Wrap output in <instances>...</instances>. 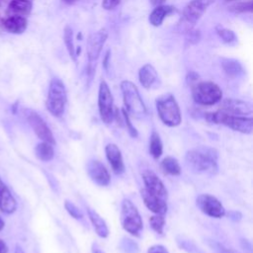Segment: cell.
Returning a JSON list of instances; mask_svg holds the SVG:
<instances>
[{"label": "cell", "instance_id": "1", "mask_svg": "<svg viewBox=\"0 0 253 253\" xmlns=\"http://www.w3.org/2000/svg\"><path fill=\"white\" fill-rule=\"evenodd\" d=\"M142 180L144 187L140 193L146 208L155 214L166 213L168 193L163 182L151 170L142 173Z\"/></svg>", "mask_w": 253, "mask_h": 253}, {"label": "cell", "instance_id": "2", "mask_svg": "<svg viewBox=\"0 0 253 253\" xmlns=\"http://www.w3.org/2000/svg\"><path fill=\"white\" fill-rule=\"evenodd\" d=\"M217 159V151L210 146H198L190 149L185 156L188 168L197 174H215L218 170Z\"/></svg>", "mask_w": 253, "mask_h": 253}, {"label": "cell", "instance_id": "3", "mask_svg": "<svg viewBox=\"0 0 253 253\" xmlns=\"http://www.w3.org/2000/svg\"><path fill=\"white\" fill-rule=\"evenodd\" d=\"M156 109L162 123L168 126H177L181 124V112L175 97L170 94L159 96L156 101Z\"/></svg>", "mask_w": 253, "mask_h": 253}, {"label": "cell", "instance_id": "4", "mask_svg": "<svg viewBox=\"0 0 253 253\" xmlns=\"http://www.w3.org/2000/svg\"><path fill=\"white\" fill-rule=\"evenodd\" d=\"M206 119L214 124H221L235 131L242 133H251L253 128V119L252 117H241L234 116L217 110L213 113H209L206 115Z\"/></svg>", "mask_w": 253, "mask_h": 253}, {"label": "cell", "instance_id": "5", "mask_svg": "<svg viewBox=\"0 0 253 253\" xmlns=\"http://www.w3.org/2000/svg\"><path fill=\"white\" fill-rule=\"evenodd\" d=\"M67 103V93L64 83L59 78H52L49 82L46 109L54 117H60L65 110Z\"/></svg>", "mask_w": 253, "mask_h": 253}, {"label": "cell", "instance_id": "6", "mask_svg": "<svg viewBox=\"0 0 253 253\" xmlns=\"http://www.w3.org/2000/svg\"><path fill=\"white\" fill-rule=\"evenodd\" d=\"M192 97L200 105L211 106L221 100L222 91L217 84L211 81H200L193 84Z\"/></svg>", "mask_w": 253, "mask_h": 253}, {"label": "cell", "instance_id": "7", "mask_svg": "<svg viewBox=\"0 0 253 253\" xmlns=\"http://www.w3.org/2000/svg\"><path fill=\"white\" fill-rule=\"evenodd\" d=\"M121 90L126 111L137 118L144 117L146 115V107L140 97L137 87L131 81L124 80L121 83Z\"/></svg>", "mask_w": 253, "mask_h": 253}, {"label": "cell", "instance_id": "8", "mask_svg": "<svg viewBox=\"0 0 253 253\" xmlns=\"http://www.w3.org/2000/svg\"><path fill=\"white\" fill-rule=\"evenodd\" d=\"M121 222L123 228L134 236H138L142 229L141 216L135 206L128 199H124L122 202Z\"/></svg>", "mask_w": 253, "mask_h": 253}, {"label": "cell", "instance_id": "9", "mask_svg": "<svg viewBox=\"0 0 253 253\" xmlns=\"http://www.w3.org/2000/svg\"><path fill=\"white\" fill-rule=\"evenodd\" d=\"M98 108L101 120L105 124H111L115 119L114 99L108 84L103 80L99 86Z\"/></svg>", "mask_w": 253, "mask_h": 253}, {"label": "cell", "instance_id": "10", "mask_svg": "<svg viewBox=\"0 0 253 253\" xmlns=\"http://www.w3.org/2000/svg\"><path fill=\"white\" fill-rule=\"evenodd\" d=\"M25 116L28 123L30 124V126H32L33 130L39 138H41L42 141H46L51 144L55 143L51 130L47 126L44 120L37 112L33 110H25Z\"/></svg>", "mask_w": 253, "mask_h": 253}, {"label": "cell", "instance_id": "11", "mask_svg": "<svg viewBox=\"0 0 253 253\" xmlns=\"http://www.w3.org/2000/svg\"><path fill=\"white\" fill-rule=\"evenodd\" d=\"M196 205L202 212L209 216L220 218L225 214L223 206L214 196L209 194H201L196 199Z\"/></svg>", "mask_w": 253, "mask_h": 253}, {"label": "cell", "instance_id": "12", "mask_svg": "<svg viewBox=\"0 0 253 253\" xmlns=\"http://www.w3.org/2000/svg\"><path fill=\"white\" fill-rule=\"evenodd\" d=\"M107 38H108V32L106 29H101L93 33L92 35H90V37L88 38L86 50H87L89 66H92L99 58V55L107 41Z\"/></svg>", "mask_w": 253, "mask_h": 253}, {"label": "cell", "instance_id": "13", "mask_svg": "<svg viewBox=\"0 0 253 253\" xmlns=\"http://www.w3.org/2000/svg\"><path fill=\"white\" fill-rule=\"evenodd\" d=\"M213 3V0H192L183 10V19L189 24H196Z\"/></svg>", "mask_w": 253, "mask_h": 253}, {"label": "cell", "instance_id": "14", "mask_svg": "<svg viewBox=\"0 0 253 253\" xmlns=\"http://www.w3.org/2000/svg\"><path fill=\"white\" fill-rule=\"evenodd\" d=\"M218 110L234 116L252 117V106L249 103L238 99L223 100Z\"/></svg>", "mask_w": 253, "mask_h": 253}, {"label": "cell", "instance_id": "15", "mask_svg": "<svg viewBox=\"0 0 253 253\" xmlns=\"http://www.w3.org/2000/svg\"><path fill=\"white\" fill-rule=\"evenodd\" d=\"M87 173L91 180L100 186H107L111 177L103 163L98 160H90L87 164Z\"/></svg>", "mask_w": 253, "mask_h": 253}, {"label": "cell", "instance_id": "16", "mask_svg": "<svg viewBox=\"0 0 253 253\" xmlns=\"http://www.w3.org/2000/svg\"><path fill=\"white\" fill-rule=\"evenodd\" d=\"M105 152L109 163L113 171L116 174H122L125 172V164L120 148L115 143H109L105 147Z\"/></svg>", "mask_w": 253, "mask_h": 253}, {"label": "cell", "instance_id": "17", "mask_svg": "<svg viewBox=\"0 0 253 253\" xmlns=\"http://www.w3.org/2000/svg\"><path fill=\"white\" fill-rule=\"evenodd\" d=\"M17 209V202L8 187L0 179V210L5 213H13Z\"/></svg>", "mask_w": 253, "mask_h": 253}, {"label": "cell", "instance_id": "18", "mask_svg": "<svg viewBox=\"0 0 253 253\" xmlns=\"http://www.w3.org/2000/svg\"><path fill=\"white\" fill-rule=\"evenodd\" d=\"M3 26L9 33L19 35L26 31L28 27V21L24 16L10 15L3 20Z\"/></svg>", "mask_w": 253, "mask_h": 253}, {"label": "cell", "instance_id": "19", "mask_svg": "<svg viewBox=\"0 0 253 253\" xmlns=\"http://www.w3.org/2000/svg\"><path fill=\"white\" fill-rule=\"evenodd\" d=\"M176 12V8L171 5H159L155 6L153 11L150 13L148 17L149 23L154 27H159L163 23L164 19L169 15Z\"/></svg>", "mask_w": 253, "mask_h": 253}, {"label": "cell", "instance_id": "20", "mask_svg": "<svg viewBox=\"0 0 253 253\" xmlns=\"http://www.w3.org/2000/svg\"><path fill=\"white\" fill-rule=\"evenodd\" d=\"M138 79L142 87H144L145 89H149L157 81L158 75L155 68L150 63H146L142 67H140L138 71Z\"/></svg>", "mask_w": 253, "mask_h": 253}, {"label": "cell", "instance_id": "21", "mask_svg": "<svg viewBox=\"0 0 253 253\" xmlns=\"http://www.w3.org/2000/svg\"><path fill=\"white\" fill-rule=\"evenodd\" d=\"M87 212H88V216L91 220V223L94 226L96 233L102 238L108 237L109 228H108L105 220L100 216V214L92 209H87Z\"/></svg>", "mask_w": 253, "mask_h": 253}, {"label": "cell", "instance_id": "22", "mask_svg": "<svg viewBox=\"0 0 253 253\" xmlns=\"http://www.w3.org/2000/svg\"><path fill=\"white\" fill-rule=\"evenodd\" d=\"M33 4L30 0H11L8 5V13L11 15H29L32 11Z\"/></svg>", "mask_w": 253, "mask_h": 253}, {"label": "cell", "instance_id": "23", "mask_svg": "<svg viewBox=\"0 0 253 253\" xmlns=\"http://www.w3.org/2000/svg\"><path fill=\"white\" fill-rule=\"evenodd\" d=\"M52 145L53 144L46 141L38 143L35 148L36 156L42 161H50L54 156V149Z\"/></svg>", "mask_w": 253, "mask_h": 253}, {"label": "cell", "instance_id": "24", "mask_svg": "<svg viewBox=\"0 0 253 253\" xmlns=\"http://www.w3.org/2000/svg\"><path fill=\"white\" fill-rule=\"evenodd\" d=\"M160 168L165 174L172 176H178L181 173V166L178 160L171 156H167L162 160Z\"/></svg>", "mask_w": 253, "mask_h": 253}, {"label": "cell", "instance_id": "25", "mask_svg": "<svg viewBox=\"0 0 253 253\" xmlns=\"http://www.w3.org/2000/svg\"><path fill=\"white\" fill-rule=\"evenodd\" d=\"M162 151H163V144H162L161 138L156 131H153L149 139V153L153 158L157 159L161 156Z\"/></svg>", "mask_w": 253, "mask_h": 253}, {"label": "cell", "instance_id": "26", "mask_svg": "<svg viewBox=\"0 0 253 253\" xmlns=\"http://www.w3.org/2000/svg\"><path fill=\"white\" fill-rule=\"evenodd\" d=\"M215 32L217 34V36L219 37V39L226 44L229 45H234L237 42V37L234 34V32H232L231 30H228L220 25H217L215 27Z\"/></svg>", "mask_w": 253, "mask_h": 253}, {"label": "cell", "instance_id": "27", "mask_svg": "<svg viewBox=\"0 0 253 253\" xmlns=\"http://www.w3.org/2000/svg\"><path fill=\"white\" fill-rule=\"evenodd\" d=\"M63 39H64V43L66 45L67 51L70 55V57L73 59V61L76 62L77 60V55H76V49L73 42V33L72 29L69 26H66L64 28V34H63Z\"/></svg>", "mask_w": 253, "mask_h": 253}, {"label": "cell", "instance_id": "28", "mask_svg": "<svg viewBox=\"0 0 253 253\" xmlns=\"http://www.w3.org/2000/svg\"><path fill=\"white\" fill-rule=\"evenodd\" d=\"M149 224L151 228L158 234L163 233V228L165 225V218L163 214H155L150 216L149 218Z\"/></svg>", "mask_w": 253, "mask_h": 253}, {"label": "cell", "instance_id": "29", "mask_svg": "<svg viewBox=\"0 0 253 253\" xmlns=\"http://www.w3.org/2000/svg\"><path fill=\"white\" fill-rule=\"evenodd\" d=\"M229 10L234 13H245V12H251L252 11V1H242L238 2L236 4H233L229 7Z\"/></svg>", "mask_w": 253, "mask_h": 253}, {"label": "cell", "instance_id": "30", "mask_svg": "<svg viewBox=\"0 0 253 253\" xmlns=\"http://www.w3.org/2000/svg\"><path fill=\"white\" fill-rule=\"evenodd\" d=\"M121 114H122V118H123V121H122V124H124L128 131V133L132 136V137H136L137 136V130L136 128L131 125L130 123V120H129V117H128V114L127 112L126 111V109H122L121 110Z\"/></svg>", "mask_w": 253, "mask_h": 253}, {"label": "cell", "instance_id": "31", "mask_svg": "<svg viewBox=\"0 0 253 253\" xmlns=\"http://www.w3.org/2000/svg\"><path fill=\"white\" fill-rule=\"evenodd\" d=\"M64 207H65V210L67 211V212L72 216L74 217L75 219H80L83 217V214L81 212V211L71 202L69 201H65L64 203Z\"/></svg>", "mask_w": 253, "mask_h": 253}, {"label": "cell", "instance_id": "32", "mask_svg": "<svg viewBox=\"0 0 253 253\" xmlns=\"http://www.w3.org/2000/svg\"><path fill=\"white\" fill-rule=\"evenodd\" d=\"M228 63H226V65H228V67H223L225 72L230 75V76H233V75H238L239 71L242 70L241 68V65L236 62V61H233V60H227Z\"/></svg>", "mask_w": 253, "mask_h": 253}, {"label": "cell", "instance_id": "33", "mask_svg": "<svg viewBox=\"0 0 253 253\" xmlns=\"http://www.w3.org/2000/svg\"><path fill=\"white\" fill-rule=\"evenodd\" d=\"M121 0H103L102 6L105 10H113L120 4Z\"/></svg>", "mask_w": 253, "mask_h": 253}, {"label": "cell", "instance_id": "34", "mask_svg": "<svg viewBox=\"0 0 253 253\" xmlns=\"http://www.w3.org/2000/svg\"><path fill=\"white\" fill-rule=\"evenodd\" d=\"M147 253H169V252L166 249V247H164L163 245L156 244V245H153V246L149 247Z\"/></svg>", "mask_w": 253, "mask_h": 253}, {"label": "cell", "instance_id": "35", "mask_svg": "<svg viewBox=\"0 0 253 253\" xmlns=\"http://www.w3.org/2000/svg\"><path fill=\"white\" fill-rule=\"evenodd\" d=\"M8 252V247L6 243L2 240H0V253H7Z\"/></svg>", "mask_w": 253, "mask_h": 253}, {"label": "cell", "instance_id": "36", "mask_svg": "<svg viewBox=\"0 0 253 253\" xmlns=\"http://www.w3.org/2000/svg\"><path fill=\"white\" fill-rule=\"evenodd\" d=\"M229 216H230V218L236 220V219H240L239 217H241V214H240L238 211H231V212L229 213Z\"/></svg>", "mask_w": 253, "mask_h": 253}, {"label": "cell", "instance_id": "37", "mask_svg": "<svg viewBox=\"0 0 253 253\" xmlns=\"http://www.w3.org/2000/svg\"><path fill=\"white\" fill-rule=\"evenodd\" d=\"M149 1L153 6H159L165 2V0H149Z\"/></svg>", "mask_w": 253, "mask_h": 253}, {"label": "cell", "instance_id": "38", "mask_svg": "<svg viewBox=\"0 0 253 253\" xmlns=\"http://www.w3.org/2000/svg\"><path fill=\"white\" fill-rule=\"evenodd\" d=\"M92 253H105L104 251H102L96 244L93 245V249H92Z\"/></svg>", "mask_w": 253, "mask_h": 253}, {"label": "cell", "instance_id": "39", "mask_svg": "<svg viewBox=\"0 0 253 253\" xmlns=\"http://www.w3.org/2000/svg\"><path fill=\"white\" fill-rule=\"evenodd\" d=\"M62 2H64L65 4H67V5H72V4H74V3H76L78 0H61Z\"/></svg>", "mask_w": 253, "mask_h": 253}, {"label": "cell", "instance_id": "40", "mask_svg": "<svg viewBox=\"0 0 253 253\" xmlns=\"http://www.w3.org/2000/svg\"><path fill=\"white\" fill-rule=\"evenodd\" d=\"M15 253H25V251L22 249V247H21V246H19V245H16Z\"/></svg>", "mask_w": 253, "mask_h": 253}, {"label": "cell", "instance_id": "41", "mask_svg": "<svg viewBox=\"0 0 253 253\" xmlns=\"http://www.w3.org/2000/svg\"><path fill=\"white\" fill-rule=\"evenodd\" d=\"M4 225H5V223H4V221H3V219L0 217V230H2L3 229V227H4Z\"/></svg>", "mask_w": 253, "mask_h": 253}, {"label": "cell", "instance_id": "42", "mask_svg": "<svg viewBox=\"0 0 253 253\" xmlns=\"http://www.w3.org/2000/svg\"><path fill=\"white\" fill-rule=\"evenodd\" d=\"M226 1H228V2H229V1H236V0H226Z\"/></svg>", "mask_w": 253, "mask_h": 253}, {"label": "cell", "instance_id": "43", "mask_svg": "<svg viewBox=\"0 0 253 253\" xmlns=\"http://www.w3.org/2000/svg\"><path fill=\"white\" fill-rule=\"evenodd\" d=\"M0 1H11V0H0Z\"/></svg>", "mask_w": 253, "mask_h": 253}]
</instances>
